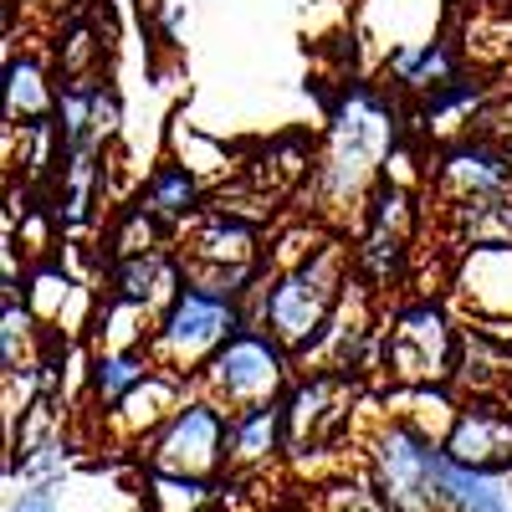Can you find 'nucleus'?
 I'll use <instances>...</instances> for the list:
<instances>
[{
	"mask_svg": "<svg viewBox=\"0 0 512 512\" xmlns=\"http://www.w3.org/2000/svg\"><path fill=\"white\" fill-rule=\"evenodd\" d=\"M180 405H185V379L154 369L144 384H134V390H128V395L108 410V420H113V431H118L123 441H139V446H144Z\"/></svg>",
	"mask_w": 512,
	"mask_h": 512,
	"instance_id": "obj_13",
	"label": "nucleus"
},
{
	"mask_svg": "<svg viewBox=\"0 0 512 512\" xmlns=\"http://www.w3.org/2000/svg\"><path fill=\"white\" fill-rule=\"evenodd\" d=\"M210 497H216V482L205 477H180V472H154L149 466V512H200Z\"/></svg>",
	"mask_w": 512,
	"mask_h": 512,
	"instance_id": "obj_17",
	"label": "nucleus"
},
{
	"mask_svg": "<svg viewBox=\"0 0 512 512\" xmlns=\"http://www.w3.org/2000/svg\"><path fill=\"white\" fill-rule=\"evenodd\" d=\"M441 502H446V512H512L502 482L451 461L446 446H441Z\"/></svg>",
	"mask_w": 512,
	"mask_h": 512,
	"instance_id": "obj_15",
	"label": "nucleus"
},
{
	"mask_svg": "<svg viewBox=\"0 0 512 512\" xmlns=\"http://www.w3.org/2000/svg\"><path fill=\"white\" fill-rule=\"evenodd\" d=\"M318 512H400L390 497H384L374 482H338L323 492Z\"/></svg>",
	"mask_w": 512,
	"mask_h": 512,
	"instance_id": "obj_21",
	"label": "nucleus"
},
{
	"mask_svg": "<svg viewBox=\"0 0 512 512\" xmlns=\"http://www.w3.org/2000/svg\"><path fill=\"white\" fill-rule=\"evenodd\" d=\"M410 226H415V210L405 200V190L384 185L369 205V226H364V241H359V262L374 272V277H395L405 251H410Z\"/></svg>",
	"mask_w": 512,
	"mask_h": 512,
	"instance_id": "obj_11",
	"label": "nucleus"
},
{
	"mask_svg": "<svg viewBox=\"0 0 512 512\" xmlns=\"http://www.w3.org/2000/svg\"><path fill=\"white\" fill-rule=\"evenodd\" d=\"M195 205V180H190V169H159L154 185H149V210L154 216H185V210Z\"/></svg>",
	"mask_w": 512,
	"mask_h": 512,
	"instance_id": "obj_20",
	"label": "nucleus"
},
{
	"mask_svg": "<svg viewBox=\"0 0 512 512\" xmlns=\"http://www.w3.org/2000/svg\"><path fill=\"white\" fill-rule=\"evenodd\" d=\"M226 441H231V415L216 400H185L144 441V461L154 472L216 482V477H226Z\"/></svg>",
	"mask_w": 512,
	"mask_h": 512,
	"instance_id": "obj_8",
	"label": "nucleus"
},
{
	"mask_svg": "<svg viewBox=\"0 0 512 512\" xmlns=\"http://www.w3.org/2000/svg\"><path fill=\"white\" fill-rule=\"evenodd\" d=\"M205 400H216L226 415L272 405L287 390V349L267 328H241L231 344L200 369Z\"/></svg>",
	"mask_w": 512,
	"mask_h": 512,
	"instance_id": "obj_5",
	"label": "nucleus"
},
{
	"mask_svg": "<svg viewBox=\"0 0 512 512\" xmlns=\"http://www.w3.org/2000/svg\"><path fill=\"white\" fill-rule=\"evenodd\" d=\"M395 77L410 88H446L451 82V57L441 41H425L420 52H395Z\"/></svg>",
	"mask_w": 512,
	"mask_h": 512,
	"instance_id": "obj_18",
	"label": "nucleus"
},
{
	"mask_svg": "<svg viewBox=\"0 0 512 512\" xmlns=\"http://www.w3.org/2000/svg\"><path fill=\"white\" fill-rule=\"evenodd\" d=\"M395 144V113L384 108L369 88H354L344 98L333 118V139H328V154L318 164V185L323 195L333 200H359L364 185L374 180L379 169V154Z\"/></svg>",
	"mask_w": 512,
	"mask_h": 512,
	"instance_id": "obj_3",
	"label": "nucleus"
},
{
	"mask_svg": "<svg viewBox=\"0 0 512 512\" xmlns=\"http://www.w3.org/2000/svg\"><path fill=\"white\" fill-rule=\"evenodd\" d=\"M241 328L246 323H241V308H236L231 292H210V287L190 282V287H180L175 303L164 308L144 354L154 359V369L175 374V379H190L216 359Z\"/></svg>",
	"mask_w": 512,
	"mask_h": 512,
	"instance_id": "obj_2",
	"label": "nucleus"
},
{
	"mask_svg": "<svg viewBox=\"0 0 512 512\" xmlns=\"http://www.w3.org/2000/svg\"><path fill=\"white\" fill-rule=\"evenodd\" d=\"M287 456V420H282V400L256 405L231 415V441H226V477H251Z\"/></svg>",
	"mask_w": 512,
	"mask_h": 512,
	"instance_id": "obj_12",
	"label": "nucleus"
},
{
	"mask_svg": "<svg viewBox=\"0 0 512 512\" xmlns=\"http://www.w3.org/2000/svg\"><path fill=\"white\" fill-rule=\"evenodd\" d=\"M369 482L400 512H446L441 502V441L410 420L379 425L369 441Z\"/></svg>",
	"mask_w": 512,
	"mask_h": 512,
	"instance_id": "obj_4",
	"label": "nucleus"
},
{
	"mask_svg": "<svg viewBox=\"0 0 512 512\" xmlns=\"http://www.w3.org/2000/svg\"><path fill=\"white\" fill-rule=\"evenodd\" d=\"M461 359V344L451 333V318L441 303H405L390 328H384V344H379V364L395 384L405 390H431V384L451 379Z\"/></svg>",
	"mask_w": 512,
	"mask_h": 512,
	"instance_id": "obj_6",
	"label": "nucleus"
},
{
	"mask_svg": "<svg viewBox=\"0 0 512 512\" xmlns=\"http://www.w3.org/2000/svg\"><path fill=\"white\" fill-rule=\"evenodd\" d=\"M441 446L451 461L472 466V472L507 477L512 472V410L487 395H472L451 415V431L441 436Z\"/></svg>",
	"mask_w": 512,
	"mask_h": 512,
	"instance_id": "obj_9",
	"label": "nucleus"
},
{
	"mask_svg": "<svg viewBox=\"0 0 512 512\" xmlns=\"http://www.w3.org/2000/svg\"><path fill=\"white\" fill-rule=\"evenodd\" d=\"M52 108V93H47V82H41L36 62H11V118H47Z\"/></svg>",
	"mask_w": 512,
	"mask_h": 512,
	"instance_id": "obj_19",
	"label": "nucleus"
},
{
	"mask_svg": "<svg viewBox=\"0 0 512 512\" xmlns=\"http://www.w3.org/2000/svg\"><path fill=\"white\" fill-rule=\"evenodd\" d=\"M154 374V359L144 354V349H103L98 354V364H93V390H98V400L113 410L134 384H144Z\"/></svg>",
	"mask_w": 512,
	"mask_h": 512,
	"instance_id": "obj_16",
	"label": "nucleus"
},
{
	"mask_svg": "<svg viewBox=\"0 0 512 512\" xmlns=\"http://www.w3.org/2000/svg\"><path fill=\"white\" fill-rule=\"evenodd\" d=\"M6 512H57V502H52L47 487H31V492H21V502H11Z\"/></svg>",
	"mask_w": 512,
	"mask_h": 512,
	"instance_id": "obj_22",
	"label": "nucleus"
},
{
	"mask_svg": "<svg viewBox=\"0 0 512 512\" xmlns=\"http://www.w3.org/2000/svg\"><path fill=\"white\" fill-rule=\"evenodd\" d=\"M436 190L461 210V205H477V200H497L512 195V164L507 154L487 149V144H456L446 149V159L436 164Z\"/></svg>",
	"mask_w": 512,
	"mask_h": 512,
	"instance_id": "obj_10",
	"label": "nucleus"
},
{
	"mask_svg": "<svg viewBox=\"0 0 512 512\" xmlns=\"http://www.w3.org/2000/svg\"><path fill=\"white\" fill-rule=\"evenodd\" d=\"M354 395L359 384L349 369H318L308 379H297L287 400H282V420H287V456H323L338 451L349 436L354 420Z\"/></svg>",
	"mask_w": 512,
	"mask_h": 512,
	"instance_id": "obj_7",
	"label": "nucleus"
},
{
	"mask_svg": "<svg viewBox=\"0 0 512 512\" xmlns=\"http://www.w3.org/2000/svg\"><path fill=\"white\" fill-rule=\"evenodd\" d=\"M466 267L456 277L461 297L472 303L482 318L512 313V241L507 246H466Z\"/></svg>",
	"mask_w": 512,
	"mask_h": 512,
	"instance_id": "obj_14",
	"label": "nucleus"
},
{
	"mask_svg": "<svg viewBox=\"0 0 512 512\" xmlns=\"http://www.w3.org/2000/svg\"><path fill=\"white\" fill-rule=\"evenodd\" d=\"M344 272H349V246L323 241L313 256H303L297 267H287L267 297H262V328L277 338L282 349L308 354L328 338V323L344 303Z\"/></svg>",
	"mask_w": 512,
	"mask_h": 512,
	"instance_id": "obj_1",
	"label": "nucleus"
}]
</instances>
